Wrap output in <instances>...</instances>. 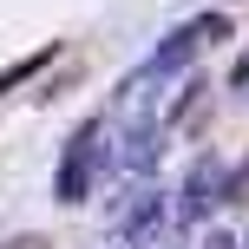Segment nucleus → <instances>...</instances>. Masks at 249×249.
Listing matches in <instances>:
<instances>
[{"label":"nucleus","mask_w":249,"mask_h":249,"mask_svg":"<svg viewBox=\"0 0 249 249\" xmlns=\"http://www.w3.org/2000/svg\"><path fill=\"white\" fill-rule=\"evenodd\" d=\"M39 66H53V46H39V53H26V59H13V66H7V72H0V99H7V92H13V86H26V79H33V72H39Z\"/></svg>","instance_id":"2"},{"label":"nucleus","mask_w":249,"mask_h":249,"mask_svg":"<svg viewBox=\"0 0 249 249\" xmlns=\"http://www.w3.org/2000/svg\"><path fill=\"white\" fill-rule=\"evenodd\" d=\"M7 249H46V243H39V236H20V243H7Z\"/></svg>","instance_id":"3"},{"label":"nucleus","mask_w":249,"mask_h":249,"mask_svg":"<svg viewBox=\"0 0 249 249\" xmlns=\"http://www.w3.org/2000/svg\"><path fill=\"white\" fill-rule=\"evenodd\" d=\"M92 151H99V124H79V138L66 144V164H59V203H86V190H92Z\"/></svg>","instance_id":"1"}]
</instances>
